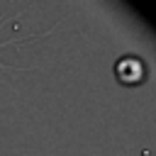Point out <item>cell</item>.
Wrapping results in <instances>:
<instances>
[{
  "label": "cell",
  "mask_w": 156,
  "mask_h": 156,
  "mask_svg": "<svg viewBox=\"0 0 156 156\" xmlns=\"http://www.w3.org/2000/svg\"><path fill=\"white\" fill-rule=\"evenodd\" d=\"M115 73H117V78H119L124 85H136V83H141V80L146 78V63H144L139 56L127 54V56L117 58Z\"/></svg>",
  "instance_id": "obj_1"
}]
</instances>
